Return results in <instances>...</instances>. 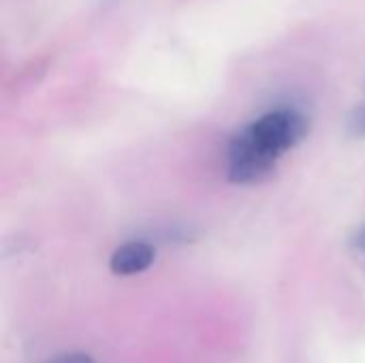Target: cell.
I'll use <instances>...</instances> for the list:
<instances>
[{
  "label": "cell",
  "instance_id": "7a4b0ae2",
  "mask_svg": "<svg viewBox=\"0 0 365 363\" xmlns=\"http://www.w3.org/2000/svg\"><path fill=\"white\" fill-rule=\"evenodd\" d=\"M156 261V248L150 242H126L113 250L109 259V270L115 276H137L150 270Z\"/></svg>",
  "mask_w": 365,
  "mask_h": 363
},
{
  "label": "cell",
  "instance_id": "277c9868",
  "mask_svg": "<svg viewBox=\"0 0 365 363\" xmlns=\"http://www.w3.org/2000/svg\"><path fill=\"white\" fill-rule=\"evenodd\" d=\"M49 363H94V359L86 353H64L58 355L56 359H51Z\"/></svg>",
  "mask_w": 365,
  "mask_h": 363
},
{
  "label": "cell",
  "instance_id": "6da1fadb",
  "mask_svg": "<svg viewBox=\"0 0 365 363\" xmlns=\"http://www.w3.org/2000/svg\"><path fill=\"white\" fill-rule=\"evenodd\" d=\"M310 135V118L293 107L265 111L229 139L227 180L250 186L269 180L278 160Z\"/></svg>",
  "mask_w": 365,
  "mask_h": 363
},
{
  "label": "cell",
  "instance_id": "5b68a950",
  "mask_svg": "<svg viewBox=\"0 0 365 363\" xmlns=\"http://www.w3.org/2000/svg\"><path fill=\"white\" fill-rule=\"evenodd\" d=\"M351 246H353L355 250H361V252H365V225H361V227L353 233V237H351Z\"/></svg>",
  "mask_w": 365,
  "mask_h": 363
},
{
  "label": "cell",
  "instance_id": "3957f363",
  "mask_svg": "<svg viewBox=\"0 0 365 363\" xmlns=\"http://www.w3.org/2000/svg\"><path fill=\"white\" fill-rule=\"evenodd\" d=\"M346 133L351 137H357V139H364L365 137V103L364 105H357L349 118H346Z\"/></svg>",
  "mask_w": 365,
  "mask_h": 363
}]
</instances>
